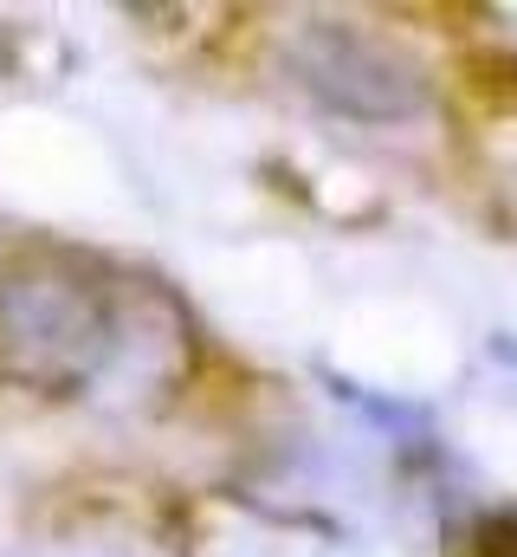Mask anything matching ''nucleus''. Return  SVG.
I'll return each mask as SVG.
<instances>
[{
	"instance_id": "obj_2",
	"label": "nucleus",
	"mask_w": 517,
	"mask_h": 557,
	"mask_svg": "<svg viewBox=\"0 0 517 557\" xmlns=\"http://www.w3.org/2000/svg\"><path fill=\"white\" fill-rule=\"evenodd\" d=\"M298 65H304L311 91H324L330 104H343L356 117H407L427 98L407 59H394L388 46L363 39V33H343V26H317L298 46Z\"/></svg>"
},
{
	"instance_id": "obj_1",
	"label": "nucleus",
	"mask_w": 517,
	"mask_h": 557,
	"mask_svg": "<svg viewBox=\"0 0 517 557\" xmlns=\"http://www.w3.org/2000/svg\"><path fill=\"white\" fill-rule=\"evenodd\" d=\"M124 285L85 253H20L0 273V376L39 396H85L124 357Z\"/></svg>"
}]
</instances>
